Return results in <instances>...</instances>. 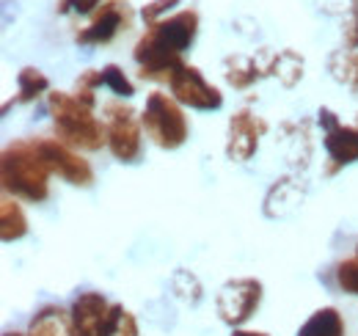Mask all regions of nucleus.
Returning a JSON list of instances; mask_svg holds the SVG:
<instances>
[{
    "label": "nucleus",
    "mask_w": 358,
    "mask_h": 336,
    "mask_svg": "<svg viewBox=\"0 0 358 336\" xmlns=\"http://www.w3.org/2000/svg\"><path fill=\"white\" fill-rule=\"evenodd\" d=\"M196 34H199V14L193 8H185L174 17L146 25L143 36L133 50L138 78L155 83H171L174 72L185 64L182 52L193 44Z\"/></svg>",
    "instance_id": "nucleus-1"
},
{
    "label": "nucleus",
    "mask_w": 358,
    "mask_h": 336,
    "mask_svg": "<svg viewBox=\"0 0 358 336\" xmlns=\"http://www.w3.org/2000/svg\"><path fill=\"white\" fill-rule=\"evenodd\" d=\"M50 166L42 152L39 138H20L3 149L0 158V182L3 190L14 199L42 204L50 196Z\"/></svg>",
    "instance_id": "nucleus-2"
},
{
    "label": "nucleus",
    "mask_w": 358,
    "mask_h": 336,
    "mask_svg": "<svg viewBox=\"0 0 358 336\" xmlns=\"http://www.w3.org/2000/svg\"><path fill=\"white\" fill-rule=\"evenodd\" d=\"M47 111L52 116L55 138L61 144H66L72 149H83V152H96V149L108 146L105 127L96 122L94 108L80 102L75 94L50 91L47 94Z\"/></svg>",
    "instance_id": "nucleus-3"
},
{
    "label": "nucleus",
    "mask_w": 358,
    "mask_h": 336,
    "mask_svg": "<svg viewBox=\"0 0 358 336\" xmlns=\"http://www.w3.org/2000/svg\"><path fill=\"white\" fill-rule=\"evenodd\" d=\"M141 125L146 130L149 141L160 149H179L187 141V132H190L179 102L174 97L163 94V91H152L146 97Z\"/></svg>",
    "instance_id": "nucleus-4"
},
{
    "label": "nucleus",
    "mask_w": 358,
    "mask_h": 336,
    "mask_svg": "<svg viewBox=\"0 0 358 336\" xmlns=\"http://www.w3.org/2000/svg\"><path fill=\"white\" fill-rule=\"evenodd\" d=\"M105 138L108 149L119 163H138L141 160V122L135 111L124 102H105Z\"/></svg>",
    "instance_id": "nucleus-5"
},
{
    "label": "nucleus",
    "mask_w": 358,
    "mask_h": 336,
    "mask_svg": "<svg viewBox=\"0 0 358 336\" xmlns=\"http://www.w3.org/2000/svg\"><path fill=\"white\" fill-rule=\"evenodd\" d=\"M135 11L127 0H108L102 3L94 17H91L89 28H80L75 34V42L83 47H99V44H110L122 31L133 28Z\"/></svg>",
    "instance_id": "nucleus-6"
},
{
    "label": "nucleus",
    "mask_w": 358,
    "mask_h": 336,
    "mask_svg": "<svg viewBox=\"0 0 358 336\" xmlns=\"http://www.w3.org/2000/svg\"><path fill=\"white\" fill-rule=\"evenodd\" d=\"M262 303V281L257 279H231L218 293V314L226 326L240 328L248 323Z\"/></svg>",
    "instance_id": "nucleus-7"
},
{
    "label": "nucleus",
    "mask_w": 358,
    "mask_h": 336,
    "mask_svg": "<svg viewBox=\"0 0 358 336\" xmlns=\"http://www.w3.org/2000/svg\"><path fill=\"white\" fill-rule=\"evenodd\" d=\"M169 88H171V97L179 105H187V108H196V111H218L224 105V94L213 83H207L204 75L190 64L179 66Z\"/></svg>",
    "instance_id": "nucleus-8"
},
{
    "label": "nucleus",
    "mask_w": 358,
    "mask_h": 336,
    "mask_svg": "<svg viewBox=\"0 0 358 336\" xmlns=\"http://www.w3.org/2000/svg\"><path fill=\"white\" fill-rule=\"evenodd\" d=\"M268 132V122L254 116L251 111H237L229 119V138H226V158L234 163H245L257 155L259 138Z\"/></svg>",
    "instance_id": "nucleus-9"
},
{
    "label": "nucleus",
    "mask_w": 358,
    "mask_h": 336,
    "mask_svg": "<svg viewBox=\"0 0 358 336\" xmlns=\"http://www.w3.org/2000/svg\"><path fill=\"white\" fill-rule=\"evenodd\" d=\"M42 141V152L52 174H58L61 179H66L69 185L78 188H89L94 182V168L86 158H80L72 146L61 144L58 138H39Z\"/></svg>",
    "instance_id": "nucleus-10"
},
{
    "label": "nucleus",
    "mask_w": 358,
    "mask_h": 336,
    "mask_svg": "<svg viewBox=\"0 0 358 336\" xmlns=\"http://www.w3.org/2000/svg\"><path fill=\"white\" fill-rule=\"evenodd\" d=\"M108 298L102 293H80L75 298L69 314H72V326H75V336H102L105 320L110 314Z\"/></svg>",
    "instance_id": "nucleus-11"
},
{
    "label": "nucleus",
    "mask_w": 358,
    "mask_h": 336,
    "mask_svg": "<svg viewBox=\"0 0 358 336\" xmlns=\"http://www.w3.org/2000/svg\"><path fill=\"white\" fill-rule=\"evenodd\" d=\"M325 152L331 155V163L336 166H350L358 163V127L339 125L325 130Z\"/></svg>",
    "instance_id": "nucleus-12"
},
{
    "label": "nucleus",
    "mask_w": 358,
    "mask_h": 336,
    "mask_svg": "<svg viewBox=\"0 0 358 336\" xmlns=\"http://www.w3.org/2000/svg\"><path fill=\"white\" fill-rule=\"evenodd\" d=\"M28 336H75L72 314L64 312L61 306H45L31 320Z\"/></svg>",
    "instance_id": "nucleus-13"
},
{
    "label": "nucleus",
    "mask_w": 358,
    "mask_h": 336,
    "mask_svg": "<svg viewBox=\"0 0 358 336\" xmlns=\"http://www.w3.org/2000/svg\"><path fill=\"white\" fill-rule=\"evenodd\" d=\"M298 336H345V320H342L339 309H334V306L317 309L298 328Z\"/></svg>",
    "instance_id": "nucleus-14"
},
{
    "label": "nucleus",
    "mask_w": 358,
    "mask_h": 336,
    "mask_svg": "<svg viewBox=\"0 0 358 336\" xmlns=\"http://www.w3.org/2000/svg\"><path fill=\"white\" fill-rule=\"evenodd\" d=\"M25 234H28V218H25V212L17 204V199L6 196L0 202V237H3V243H14V240H20Z\"/></svg>",
    "instance_id": "nucleus-15"
},
{
    "label": "nucleus",
    "mask_w": 358,
    "mask_h": 336,
    "mask_svg": "<svg viewBox=\"0 0 358 336\" xmlns=\"http://www.w3.org/2000/svg\"><path fill=\"white\" fill-rule=\"evenodd\" d=\"M328 72L336 83L348 85L358 94V52L353 50H336L328 55Z\"/></svg>",
    "instance_id": "nucleus-16"
},
{
    "label": "nucleus",
    "mask_w": 358,
    "mask_h": 336,
    "mask_svg": "<svg viewBox=\"0 0 358 336\" xmlns=\"http://www.w3.org/2000/svg\"><path fill=\"white\" fill-rule=\"evenodd\" d=\"M273 75H278L281 83L287 85V88H292V85L303 78V58L298 52H292V50L278 52L275 55V64H273Z\"/></svg>",
    "instance_id": "nucleus-17"
},
{
    "label": "nucleus",
    "mask_w": 358,
    "mask_h": 336,
    "mask_svg": "<svg viewBox=\"0 0 358 336\" xmlns=\"http://www.w3.org/2000/svg\"><path fill=\"white\" fill-rule=\"evenodd\" d=\"M17 85H20L17 102H34L36 97H42L47 88H50V80H47L39 69L25 66V69H20V75H17Z\"/></svg>",
    "instance_id": "nucleus-18"
},
{
    "label": "nucleus",
    "mask_w": 358,
    "mask_h": 336,
    "mask_svg": "<svg viewBox=\"0 0 358 336\" xmlns=\"http://www.w3.org/2000/svg\"><path fill=\"white\" fill-rule=\"evenodd\" d=\"M102 336H138V323H135V317L124 306L113 303L110 306V314L105 320Z\"/></svg>",
    "instance_id": "nucleus-19"
},
{
    "label": "nucleus",
    "mask_w": 358,
    "mask_h": 336,
    "mask_svg": "<svg viewBox=\"0 0 358 336\" xmlns=\"http://www.w3.org/2000/svg\"><path fill=\"white\" fill-rule=\"evenodd\" d=\"M275 199L281 202V210H278V215H287V212L298 204L301 190H298V185H295V179H292V176L275 179V185L270 188V193H268V199H265V202H275Z\"/></svg>",
    "instance_id": "nucleus-20"
},
{
    "label": "nucleus",
    "mask_w": 358,
    "mask_h": 336,
    "mask_svg": "<svg viewBox=\"0 0 358 336\" xmlns=\"http://www.w3.org/2000/svg\"><path fill=\"white\" fill-rule=\"evenodd\" d=\"M102 80H105V85H108L116 97H133L135 94L133 80H130V78L124 75V69H122V66H116V64L102 66Z\"/></svg>",
    "instance_id": "nucleus-21"
},
{
    "label": "nucleus",
    "mask_w": 358,
    "mask_h": 336,
    "mask_svg": "<svg viewBox=\"0 0 358 336\" xmlns=\"http://www.w3.org/2000/svg\"><path fill=\"white\" fill-rule=\"evenodd\" d=\"M171 287H174V293H177L182 300H187V303H193V306L201 300V284H199V279H196L190 270H177Z\"/></svg>",
    "instance_id": "nucleus-22"
},
{
    "label": "nucleus",
    "mask_w": 358,
    "mask_h": 336,
    "mask_svg": "<svg viewBox=\"0 0 358 336\" xmlns=\"http://www.w3.org/2000/svg\"><path fill=\"white\" fill-rule=\"evenodd\" d=\"M336 284L348 295H358V256L336 265Z\"/></svg>",
    "instance_id": "nucleus-23"
},
{
    "label": "nucleus",
    "mask_w": 358,
    "mask_h": 336,
    "mask_svg": "<svg viewBox=\"0 0 358 336\" xmlns=\"http://www.w3.org/2000/svg\"><path fill=\"white\" fill-rule=\"evenodd\" d=\"M179 3H182V0H152V3H146V6L141 8V20H143L146 25H155V22H160V17H163L166 11H171Z\"/></svg>",
    "instance_id": "nucleus-24"
},
{
    "label": "nucleus",
    "mask_w": 358,
    "mask_h": 336,
    "mask_svg": "<svg viewBox=\"0 0 358 336\" xmlns=\"http://www.w3.org/2000/svg\"><path fill=\"white\" fill-rule=\"evenodd\" d=\"M99 85H105V80H102V69H86V72H80V78H78V88H83V91H94V88H99Z\"/></svg>",
    "instance_id": "nucleus-25"
},
{
    "label": "nucleus",
    "mask_w": 358,
    "mask_h": 336,
    "mask_svg": "<svg viewBox=\"0 0 358 336\" xmlns=\"http://www.w3.org/2000/svg\"><path fill=\"white\" fill-rule=\"evenodd\" d=\"M342 36H345V47H348V50H356L358 47V11H353L350 20L345 22V34H342Z\"/></svg>",
    "instance_id": "nucleus-26"
},
{
    "label": "nucleus",
    "mask_w": 358,
    "mask_h": 336,
    "mask_svg": "<svg viewBox=\"0 0 358 336\" xmlns=\"http://www.w3.org/2000/svg\"><path fill=\"white\" fill-rule=\"evenodd\" d=\"M102 0H69V8L78 11V14H94L99 8Z\"/></svg>",
    "instance_id": "nucleus-27"
},
{
    "label": "nucleus",
    "mask_w": 358,
    "mask_h": 336,
    "mask_svg": "<svg viewBox=\"0 0 358 336\" xmlns=\"http://www.w3.org/2000/svg\"><path fill=\"white\" fill-rule=\"evenodd\" d=\"M231 336H268V334H262V331H245V328H234V331H231Z\"/></svg>",
    "instance_id": "nucleus-28"
},
{
    "label": "nucleus",
    "mask_w": 358,
    "mask_h": 336,
    "mask_svg": "<svg viewBox=\"0 0 358 336\" xmlns=\"http://www.w3.org/2000/svg\"><path fill=\"white\" fill-rule=\"evenodd\" d=\"M3 336H28V334H3Z\"/></svg>",
    "instance_id": "nucleus-29"
},
{
    "label": "nucleus",
    "mask_w": 358,
    "mask_h": 336,
    "mask_svg": "<svg viewBox=\"0 0 358 336\" xmlns=\"http://www.w3.org/2000/svg\"><path fill=\"white\" fill-rule=\"evenodd\" d=\"M356 256H358V246H356Z\"/></svg>",
    "instance_id": "nucleus-30"
}]
</instances>
